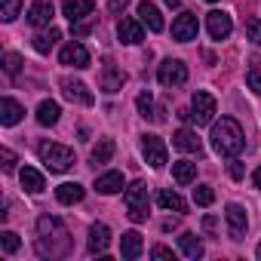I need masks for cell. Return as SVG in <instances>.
I'll list each match as a JSON object with an SVG mask.
<instances>
[{
	"mask_svg": "<svg viewBox=\"0 0 261 261\" xmlns=\"http://www.w3.org/2000/svg\"><path fill=\"white\" fill-rule=\"evenodd\" d=\"M37 252L43 258H62L71 252V237L62 218L56 215H40L37 218V240H34Z\"/></svg>",
	"mask_w": 261,
	"mask_h": 261,
	"instance_id": "obj_1",
	"label": "cell"
},
{
	"mask_svg": "<svg viewBox=\"0 0 261 261\" xmlns=\"http://www.w3.org/2000/svg\"><path fill=\"white\" fill-rule=\"evenodd\" d=\"M212 148L221 157H237L246 148V136H243V126L233 117H221L218 123H212Z\"/></svg>",
	"mask_w": 261,
	"mask_h": 261,
	"instance_id": "obj_2",
	"label": "cell"
},
{
	"mask_svg": "<svg viewBox=\"0 0 261 261\" xmlns=\"http://www.w3.org/2000/svg\"><path fill=\"white\" fill-rule=\"evenodd\" d=\"M37 154H40V163L49 172H68L74 166V151L65 148V145H59V142H40Z\"/></svg>",
	"mask_w": 261,
	"mask_h": 261,
	"instance_id": "obj_3",
	"label": "cell"
},
{
	"mask_svg": "<svg viewBox=\"0 0 261 261\" xmlns=\"http://www.w3.org/2000/svg\"><path fill=\"white\" fill-rule=\"evenodd\" d=\"M123 203H126V215L136 224L148 221V185L145 181H133L129 188H123Z\"/></svg>",
	"mask_w": 261,
	"mask_h": 261,
	"instance_id": "obj_4",
	"label": "cell"
},
{
	"mask_svg": "<svg viewBox=\"0 0 261 261\" xmlns=\"http://www.w3.org/2000/svg\"><path fill=\"white\" fill-rule=\"evenodd\" d=\"M191 117L197 126H209L215 123V98L206 92V89H197L191 95Z\"/></svg>",
	"mask_w": 261,
	"mask_h": 261,
	"instance_id": "obj_5",
	"label": "cell"
},
{
	"mask_svg": "<svg viewBox=\"0 0 261 261\" xmlns=\"http://www.w3.org/2000/svg\"><path fill=\"white\" fill-rule=\"evenodd\" d=\"M157 80L163 86H169V89L185 86L188 83V65L181 59H163V65L157 68Z\"/></svg>",
	"mask_w": 261,
	"mask_h": 261,
	"instance_id": "obj_6",
	"label": "cell"
},
{
	"mask_svg": "<svg viewBox=\"0 0 261 261\" xmlns=\"http://www.w3.org/2000/svg\"><path fill=\"white\" fill-rule=\"evenodd\" d=\"M142 154L154 169H163L169 163V151H166V142L160 136H145L142 139Z\"/></svg>",
	"mask_w": 261,
	"mask_h": 261,
	"instance_id": "obj_7",
	"label": "cell"
},
{
	"mask_svg": "<svg viewBox=\"0 0 261 261\" xmlns=\"http://www.w3.org/2000/svg\"><path fill=\"white\" fill-rule=\"evenodd\" d=\"M224 218H227V230H230V240H243L246 237V230H249V215H246V209L240 206V203H227V209H224Z\"/></svg>",
	"mask_w": 261,
	"mask_h": 261,
	"instance_id": "obj_8",
	"label": "cell"
},
{
	"mask_svg": "<svg viewBox=\"0 0 261 261\" xmlns=\"http://www.w3.org/2000/svg\"><path fill=\"white\" fill-rule=\"evenodd\" d=\"M59 62H62L65 68H77V71H83V68H89V53H86V46H83V43L71 40L68 46H62Z\"/></svg>",
	"mask_w": 261,
	"mask_h": 261,
	"instance_id": "obj_9",
	"label": "cell"
},
{
	"mask_svg": "<svg viewBox=\"0 0 261 261\" xmlns=\"http://www.w3.org/2000/svg\"><path fill=\"white\" fill-rule=\"evenodd\" d=\"M59 86H62V95H65L68 101H77V105H86V108H89V105L95 101V95L89 92V86H86L83 80H74V77H65V80H62Z\"/></svg>",
	"mask_w": 261,
	"mask_h": 261,
	"instance_id": "obj_10",
	"label": "cell"
},
{
	"mask_svg": "<svg viewBox=\"0 0 261 261\" xmlns=\"http://www.w3.org/2000/svg\"><path fill=\"white\" fill-rule=\"evenodd\" d=\"M206 31H209V37H212V40H227V37H230V31H233V22H230V16H227V13L212 10V13L206 16Z\"/></svg>",
	"mask_w": 261,
	"mask_h": 261,
	"instance_id": "obj_11",
	"label": "cell"
},
{
	"mask_svg": "<svg viewBox=\"0 0 261 261\" xmlns=\"http://www.w3.org/2000/svg\"><path fill=\"white\" fill-rule=\"evenodd\" d=\"M197 31H200V22H197L194 13H181V16L172 22V37H175L178 43H191V40H197Z\"/></svg>",
	"mask_w": 261,
	"mask_h": 261,
	"instance_id": "obj_12",
	"label": "cell"
},
{
	"mask_svg": "<svg viewBox=\"0 0 261 261\" xmlns=\"http://www.w3.org/2000/svg\"><path fill=\"white\" fill-rule=\"evenodd\" d=\"M123 83H126V74L114 62H105L101 65V74H98V89H105L108 95H114V92L123 89Z\"/></svg>",
	"mask_w": 261,
	"mask_h": 261,
	"instance_id": "obj_13",
	"label": "cell"
},
{
	"mask_svg": "<svg viewBox=\"0 0 261 261\" xmlns=\"http://www.w3.org/2000/svg\"><path fill=\"white\" fill-rule=\"evenodd\" d=\"M53 16H56L53 0H34L31 10H28V25L31 28H49L53 25Z\"/></svg>",
	"mask_w": 261,
	"mask_h": 261,
	"instance_id": "obj_14",
	"label": "cell"
},
{
	"mask_svg": "<svg viewBox=\"0 0 261 261\" xmlns=\"http://www.w3.org/2000/svg\"><path fill=\"white\" fill-rule=\"evenodd\" d=\"M117 37H120L126 46L142 43V40H145V25H142V19H139V22H136V19H120V22H117Z\"/></svg>",
	"mask_w": 261,
	"mask_h": 261,
	"instance_id": "obj_15",
	"label": "cell"
},
{
	"mask_svg": "<svg viewBox=\"0 0 261 261\" xmlns=\"http://www.w3.org/2000/svg\"><path fill=\"white\" fill-rule=\"evenodd\" d=\"M62 13H65V19L71 25H77V22H83V19H89L95 13V4H92V0H65Z\"/></svg>",
	"mask_w": 261,
	"mask_h": 261,
	"instance_id": "obj_16",
	"label": "cell"
},
{
	"mask_svg": "<svg viewBox=\"0 0 261 261\" xmlns=\"http://www.w3.org/2000/svg\"><path fill=\"white\" fill-rule=\"evenodd\" d=\"M108 246H111V227L108 224H92L89 227V240H86L89 255H105Z\"/></svg>",
	"mask_w": 261,
	"mask_h": 261,
	"instance_id": "obj_17",
	"label": "cell"
},
{
	"mask_svg": "<svg viewBox=\"0 0 261 261\" xmlns=\"http://www.w3.org/2000/svg\"><path fill=\"white\" fill-rule=\"evenodd\" d=\"M142 252H145V240H142L139 230H126V233L120 237V255H123L126 261L142 258Z\"/></svg>",
	"mask_w": 261,
	"mask_h": 261,
	"instance_id": "obj_18",
	"label": "cell"
},
{
	"mask_svg": "<svg viewBox=\"0 0 261 261\" xmlns=\"http://www.w3.org/2000/svg\"><path fill=\"white\" fill-rule=\"evenodd\" d=\"M172 145L178 148V151H185V154H203V142L197 139V133H191V129H178V133L172 136Z\"/></svg>",
	"mask_w": 261,
	"mask_h": 261,
	"instance_id": "obj_19",
	"label": "cell"
},
{
	"mask_svg": "<svg viewBox=\"0 0 261 261\" xmlns=\"http://www.w3.org/2000/svg\"><path fill=\"white\" fill-rule=\"evenodd\" d=\"M139 19H142V25H148V31H163V16H160V10L151 4V0H142L139 4Z\"/></svg>",
	"mask_w": 261,
	"mask_h": 261,
	"instance_id": "obj_20",
	"label": "cell"
},
{
	"mask_svg": "<svg viewBox=\"0 0 261 261\" xmlns=\"http://www.w3.org/2000/svg\"><path fill=\"white\" fill-rule=\"evenodd\" d=\"M83 197H86V188L77 185V181H65V185L56 188V200L65 203V206H74V203H80Z\"/></svg>",
	"mask_w": 261,
	"mask_h": 261,
	"instance_id": "obj_21",
	"label": "cell"
},
{
	"mask_svg": "<svg viewBox=\"0 0 261 261\" xmlns=\"http://www.w3.org/2000/svg\"><path fill=\"white\" fill-rule=\"evenodd\" d=\"M95 191L98 194H105V197H111V194H120L123 191V172H105V175H98L95 178Z\"/></svg>",
	"mask_w": 261,
	"mask_h": 261,
	"instance_id": "obj_22",
	"label": "cell"
},
{
	"mask_svg": "<svg viewBox=\"0 0 261 261\" xmlns=\"http://www.w3.org/2000/svg\"><path fill=\"white\" fill-rule=\"evenodd\" d=\"M22 114H25V108L16 101V98H4V101H0V123H4V126H16L19 120H22Z\"/></svg>",
	"mask_w": 261,
	"mask_h": 261,
	"instance_id": "obj_23",
	"label": "cell"
},
{
	"mask_svg": "<svg viewBox=\"0 0 261 261\" xmlns=\"http://www.w3.org/2000/svg\"><path fill=\"white\" fill-rule=\"evenodd\" d=\"M19 181H22V188H25L28 194H40V191L46 188L43 175H40L34 166H22V169H19Z\"/></svg>",
	"mask_w": 261,
	"mask_h": 261,
	"instance_id": "obj_24",
	"label": "cell"
},
{
	"mask_svg": "<svg viewBox=\"0 0 261 261\" xmlns=\"http://www.w3.org/2000/svg\"><path fill=\"white\" fill-rule=\"evenodd\" d=\"M136 105H139V114H142L145 120H151V123H160V120H163V111L157 108V101H154L151 92H142V95L136 98Z\"/></svg>",
	"mask_w": 261,
	"mask_h": 261,
	"instance_id": "obj_25",
	"label": "cell"
},
{
	"mask_svg": "<svg viewBox=\"0 0 261 261\" xmlns=\"http://www.w3.org/2000/svg\"><path fill=\"white\" fill-rule=\"evenodd\" d=\"M59 117H62V108H59L53 98H46V101L37 105V123H40V126H56Z\"/></svg>",
	"mask_w": 261,
	"mask_h": 261,
	"instance_id": "obj_26",
	"label": "cell"
},
{
	"mask_svg": "<svg viewBox=\"0 0 261 261\" xmlns=\"http://www.w3.org/2000/svg\"><path fill=\"white\" fill-rule=\"evenodd\" d=\"M178 249H181V255H185V258H194V261H197V258H203V243H200V237H197V233H191V230L178 237Z\"/></svg>",
	"mask_w": 261,
	"mask_h": 261,
	"instance_id": "obj_27",
	"label": "cell"
},
{
	"mask_svg": "<svg viewBox=\"0 0 261 261\" xmlns=\"http://www.w3.org/2000/svg\"><path fill=\"white\" fill-rule=\"evenodd\" d=\"M59 37H62V31L49 25L46 31H40V34H34V49H37L40 56H46V53H49V49L56 46V40H59Z\"/></svg>",
	"mask_w": 261,
	"mask_h": 261,
	"instance_id": "obj_28",
	"label": "cell"
},
{
	"mask_svg": "<svg viewBox=\"0 0 261 261\" xmlns=\"http://www.w3.org/2000/svg\"><path fill=\"white\" fill-rule=\"evenodd\" d=\"M172 175H175L178 185H194L197 181V163L178 160V163H172Z\"/></svg>",
	"mask_w": 261,
	"mask_h": 261,
	"instance_id": "obj_29",
	"label": "cell"
},
{
	"mask_svg": "<svg viewBox=\"0 0 261 261\" xmlns=\"http://www.w3.org/2000/svg\"><path fill=\"white\" fill-rule=\"evenodd\" d=\"M111 157H114V139H98V145H92L89 160H92L95 166H101V163H108Z\"/></svg>",
	"mask_w": 261,
	"mask_h": 261,
	"instance_id": "obj_30",
	"label": "cell"
},
{
	"mask_svg": "<svg viewBox=\"0 0 261 261\" xmlns=\"http://www.w3.org/2000/svg\"><path fill=\"white\" fill-rule=\"evenodd\" d=\"M157 203H160L163 209H169V212H178V215L188 212V203H185L175 191H160V194H157Z\"/></svg>",
	"mask_w": 261,
	"mask_h": 261,
	"instance_id": "obj_31",
	"label": "cell"
},
{
	"mask_svg": "<svg viewBox=\"0 0 261 261\" xmlns=\"http://www.w3.org/2000/svg\"><path fill=\"white\" fill-rule=\"evenodd\" d=\"M22 13V0H0V19L4 22H16Z\"/></svg>",
	"mask_w": 261,
	"mask_h": 261,
	"instance_id": "obj_32",
	"label": "cell"
},
{
	"mask_svg": "<svg viewBox=\"0 0 261 261\" xmlns=\"http://www.w3.org/2000/svg\"><path fill=\"white\" fill-rule=\"evenodd\" d=\"M246 83H249V89H252L255 95H261V59H255L252 68L246 71Z\"/></svg>",
	"mask_w": 261,
	"mask_h": 261,
	"instance_id": "obj_33",
	"label": "cell"
},
{
	"mask_svg": "<svg viewBox=\"0 0 261 261\" xmlns=\"http://www.w3.org/2000/svg\"><path fill=\"white\" fill-rule=\"evenodd\" d=\"M22 65H25V62H22L19 53H4V71H7L10 77H16V74L22 71Z\"/></svg>",
	"mask_w": 261,
	"mask_h": 261,
	"instance_id": "obj_34",
	"label": "cell"
},
{
	"mask_svg": "<svg viewBox=\"0 0 261 261\" xmlns=\"http://www.w3.org/2000/svg\"><path fill=\"white\" fill-rule=\"evenodd\" d=\"M212 200H215V191L209 185H197L194 188V203L197 206H212Z\"/></svg>",
	"mask_w": 261,
	"mask_h": 261,
	"instance_id": "obj_35",
	"label": "cell"
},
{
	"mask_svg": "<svg viewBox=\"0 0 261 261\" xmlns=\"http://www.w3.org/2000/svg\"><path fill=\"white\" fill-rule=\"evenodd\" d=\"M0 246H4V252H7V255L19 252V233H13V230H4V233H0Z\"/></svg>",
	"mask_w": 261,
	"mask_h": 261,
	"instance_id": "obj_36",
	"label": "cell"
},
{
	"mask_svg": "<svg viewBox=\"0 0 261 261\" xmlns=\"http://www.w3.org/2000/svg\"><path fill=\"white\" fill-rule=\"evenodd\" d=\"M246 34H249V40L255 46H261V19H249L246 22Z\"/></svg>",
	"mask_w": 261,
	"mask_h": 261,
	"instance_id": "obj_37",
	"label": "cell"
},
{
	"mask_svg": "<svg viewBox=\"0 0 261 261\" xmlns=\"http://www.w3.org/2000/svg\"><path fill=\"white\" fill-rule=\"evenodd\" d=\"M0 160H4V172H16V154L10 151V148H0Z\"/></svg>",
	"mask_w": 261,
	"mask_h": 261,
	"instance_id": "obj_38",
	"label": "cell"
},
{
	"mask_svg": "<svg viewBox=\"0 0 261 261\" xmlns=\"http://www.w3.org/2000/svg\"><path fill=\"white\" fill-rule=\"evenodd\" d=\"M151 258H157V261H172V249H166V246H154V249H151Z\"/></svg>",
	"mask_w": 261,
	"mask_h": 261,
	"instance_id": "obj_39",
	"label": "cell"
},
{
	"mask_svg": "<svg viewBox=\"0 0 261 261\" xmlns=\"http://www.w3.org/2000/svg\"><path fill=\"white\" fill-rule=\"evenodd\" d=\"M230 178H237V181L243 178V163L240 160H230Z\"/></svg>",
	"mask_w": 261,
	"mask_h": 261,
	"instance_id": "obj_40",
	"label": "cell"
},
{
	"mask_svg": "<svg viewBox=\"0 0 261 261\" xmlns=\"http://www.w3.org/2000/svg\"><path fill=\"white\" fill-rule=\"evenodd\" d=\"M108 10H111V13H120V10H126V0H111V4H108Z\"/></svg>",
	"mask_w": 261,
	"mask_h": 261,
	"instance_id": "obj_41",
	"label": "cell"
},
{
	"mask_svg": "<svg viewBox=\"0 0 261 261\" xmlns=\"http://www.w3.org/2000/svg\"><path fill=\"white\" fill-rule=\"evenodd\" d=\"M203 227H206V233H215V218L206 215V218H203Z\"/></svg>",
	"mask_w": 261,
	"mask_h": 261,
	"instance_id": "obj_42",
	"label": "cell"
},
{
	"mask_svg": "<svg viewBox=\"0 0 261 261\" xmlns=\"http://www.w3.org/2000/svg\"><path fill=\"white\" fill-rule=\"evenodd\" d=\"M252 185H255V188H261V166L255 169V175H252Z\"/></svg>",
	"mask_w": 261,
	"mask_h": 261,
	"instance_id": "obj_43",
	"label": "cell"
},
{
	"mask_svg": "<svg viewBox=\"0 0 261 261\" xmlns=\"http://www.w3.org/2000/svg\"><path fill=\"white\" fill-rule=\"evenodd\" d=\"M166 7H172V10H178V7H181V0H166Z\"/></svg>",
	"mask_w": 261,
	"mask_h": 261,
	"instance_id": "obj_44",
	"label": "cell"
},
{
	"mask_svg": "<svg viewBox=\"0 0 261 261\" xmlns=\"http://www.w3.org/2000/svg\"><path fill=\"white\" fill-rule=\"evenodd\" d=\"M258 258H261V246H258Z\"/></svg>",
	"mask_w": 261,
	"mask_h": 261,
	"instance_id": "obj_45",
	"label": "cell"
},
{
	"mask_svg": "<svg viewBox=\"0 0 261 261\" xmlns=\"http://www.w3.org/2000/svg\"><path fill=\"white\" fill-rule=\"evenodd\" d=\"M209 4H215V0H209Z\"/></svg>",
	"mask_w": 261,
	"mask_h": 261,
	"instance_id": "obj_46",
	"label": "cell"
}]
</instances>
